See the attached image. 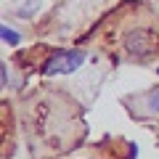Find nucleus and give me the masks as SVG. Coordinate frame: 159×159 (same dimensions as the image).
<instances>
[{"instance_id":"f257e3e1","label":"nucleus","mask_w":159,"mask_h":159,"mask_svg":"<svg viewBox=\"0 0 159 159\" xmlns=\"http://www.w3.org/2000/svg\"><path fill=\"white\" fill-rule=\"evenodd\" d=\"M85 61V53L82 51H61V53H53L48 58V64L43 66L45 74H69L74 69H80V64Z\"/></svg>"},{"instance_id":"f03ea898","label":"nucleus","mask_w":159,"mask_h":159,"mask_svg":"<svg viewBox=\"0 0 159 159\" xmlns=\"http://www.w3.org/2000/svg\"><path fill=\"white\" fill-rule=\"evenodd\" d=\"M125 45H127V51L133 53V56H138V58H146L148 53L154 51V37L146 32V29H135V32H130L125 37Z\"/></svg>"},{"instance_id":"7ed1b4c3","label":"nucleus","mask_w":159,"mask_h":159,"mask_svg":"<svg viewBox=\"0 0 159 159\" xmlns=\"http://www.w3.org/2000/svg\"><path fill=\"white\" fill-rule=\"evenodd\" d=\"M0 37H3V43H8V45H19V32H13V29L8 27H0Z\"/></svg>"},{"instance_id":"20e7f679","label":"nucleus","mask_w":159,"mask_h":159,"mask_svg":"<svg viewBox=\"0 0 159 159\" xmlns=\"http://www.w3.org/2000/svg\"><path fill=\"white\" fill-rule=\"evenodd\" d=\"M151 109H154V111H159V90L151 93Z\"/></svg>"},{"instance_id":"39448f33","label":"nucleus","mask_w":159,"mask_h":159,"mask_svg":"<svg viewBox=\"0 0 159 159\" xmlns=\"http://www.w3.org/2000/svg\"><path fill=\"white\" fill-rule=\"evenodd\" d=\"M157 72H159V69H157Z\"/></svg>"}]
</instances>
